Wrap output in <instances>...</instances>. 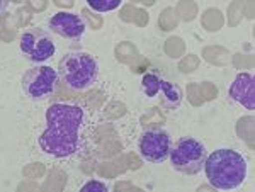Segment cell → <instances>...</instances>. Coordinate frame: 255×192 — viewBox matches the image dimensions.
Returning <instances> with one entry per match:
<instances>
[{"label": "cell", "instance_id": "obj_1", "mask_svg": "<svg viewBox=\"0 0 255 192\" xmlns=\"http://www.w3.org/2000/svg\"><path fill=\"white\" fill-rule=\"evenodd\" d=\"M85 111L80 105L58 102L48 107L46 129L39 134L41 152L53 158H67L82 148Z\"/></svg>", "mask_w": 255, "mask_h": 192}, {"label": "cell", "instance_id": "obj_11", "mask_svg": "<svg viewBox=\"0 0 255 192\" xmlns=\"http://www.w3.org/2000/svg\"><path fill=\"white\" fill-rule=\"evenodd\" d=\"M123 0H87V5L96 12H111L121 5Z\"/></svg>", "mask_w": 255, "mask_h": 192}, {"label": "cell", "instance_id": "obj_8", "mask_svg": "<svg viewBox=\"0 0 255 192\" xmlns=\"http://www.w3.org/2000/svg\"><path fill=\"white\" fill-rule=\"evenodd\" d=\"M48 27L61 38L79 39L85 32V20L73 12H56L49 17Z\"/></svg>", "mask_w": 255, "mask_h": 192}, {"label": "cell", "instance_id": "obj_6", "mask_svg": "<svg viewBox=\"0 0 255 192\" xmlns=\"http://www.w3.org/2000/svg\"><path fill=\"white\" fill-rule=\"evenodd\" d=\"M20 51L32 63H43L55 55L56 46L51 36L44 29L32 27L20 36Z\"/></svg>", "mask_w": 255, "mask_h": 192}, {"label": "cell", "instance_id": "obj_3", "mask_svg": "<svg viewBox=\"0 0 255 192\" xmlns=\"http://www.w3.org/2000/svg\"><path fill=\"white\" fill-rule=\"evenodd\" d=\"M56 73L72 91H87L99 77V63L85 51H68L61 56Z\"/></svg>", "mask_w": 255, "mask_h": 192}, {"label": "cell", "instance_id": "obj_9", "mask_svg": "<svg viewBox=\"0 0 255 192\" xmlns=\"http://www.w3.org/2000/svg\"><path fill=\"white\" fill-rule=\"evenodd\" d=\"M255 80L254 75L250 72H244V73H238L233 80V84L230 85V97L233 100L238 102L240 105H244L245 109L249 111H254L255 107Z\"/></svg>", "mask_w": 255, "mask_h": 192}, {"label": "cell", "instance_id": "obj_12", "mask_svg": "<svg viewBox=\"0 0 255 192\" xmlns=\"http://www.w3.org/2000/svg\"><path fill=\"white\" fill-rule=\"evenodd\" d=\"M82 191H102V192H106L108 191V186L102 184V182H99V181H89L87 184L82 186Z\"/></svg>", "mask_w": 255, "mask_h": 192}, {"label": "cell", "instance_id": "obj_2", "mask_svg": "<svg viewBox=\"0 0 255 192\" xmlns=\"http://www.w3.org/2000/svg\"><path fill=\"white\" fill-rule=\"evenodd\" d=\"M204 170L208 182L220 191L238 189L247 179L245 158L232 148H220L209 153Z\"/></svg>", "mask_w": 255, "mask_h": 192}, {"label": "cell", "instance_id": "obj_5", "mask_svg": "<svg viewBox=\"0 0 255 192\" xmlns=\"http://www.w3.org/2000/svg\"><path fill=\"white\" fill-rule=\"evenodd\" d=\"M56 84H58V73L46 65L29 68L20 80L24 94L32 100H43L48 96H51L55 92Z\"/></svg>", "mask_w": 255, "mask_h": 192}, {"label": "cell", "instance_id": "obj_10", "mask_svg": "<svg viewBox=\"0 0 255 192\" xmlns=\"http://www.w3.org/2000/svg\"><path fill=\"white\" fill-rule=\"evenodd\" d=\"M157 96H160V102H162V105L165 109H175L182 102V89L177 84H174V82L162 79Z\"/></svg>", "mask_w": 255, "mask_h": 192}, {"label": "cell", "instance_id": "obj_13", "mask_svg": "<svg viewBox=\"0 0 255 192\" xmlns=\"http://www.w3.org/2000/svg\"><path fill=\"white\" fill-rule=\"evenodd\" d=\"M7 5H9V0H0V12L5 10Z\"/></svg>", "mask_w": 255, "mask_h": 192}, {"label": "cell", "instance_id": "obj_4", "mask_svg": "<svg viewBox=\"0 0 255 192\" xmlns=\"http://www.w3.org/2000/svg\"><path fill=\"white\" fill-rule=\"evenodd\" d=\"M172 169L186 175H197L204 170V163L208 158V150L204 143L192 136L179 138L168 153Z\"/></svg>", "mask_w": 255, "mask_h": 192}, {"label": "cell", "instance_id": "obj_7", "mask_svg": "<svg viewBox=\"0 0 255 192\" xmlns=\"http://www.w3.org/2000/svg\"><path fill=\"white\" fill-rule=\"evenodd\" d=\"M172 148L170 134L162 128H150L139 136L138 152L145 162L160 163L168 158Z\"/></svg>", "mask_w": 255, "mask_h": 192}]
</instances>
